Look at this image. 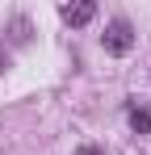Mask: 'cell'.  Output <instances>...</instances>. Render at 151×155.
I'll return each mask as SVG.
<instances>
[{
	"instance_id": "cell-1",
	"label": "cell",
	"mask_w": 151,
	"mask_h": 155,
	"mask_svg": "<svg viewBox=\"0 0 151 155\" xmlns=\"http://www.w3.org/2000/svg\"><path fill=\"white\" fill-rule=\"evenodd\" d=\"M101 46L109 54H130V46H134V25H130L126 17H113V21L105 25V34H101Z\"/></svg>"
},
{
	"instance_id": "cell-2",
	"label": "cell",
	"mask_w": 151,
	"mask_h": 155,
	"mask_svg": "<svg viewBox=\"0 0 151 155\" xmlns=\"http://www.w3.org/2000/svg\"><path fill=\"white\" fill-rule=\"evenodd\" d=\"M59 17H63L67 25H88V21L97 17V4H88V0H84V4H63Z\"/></svg>"
},
{
	"instance_id": "cell-3",
	"label": "cell",
	"mask_w": 151,
	"mask_h": 155,
	"mask_svg": "<svg viewBox=\"0 0 151 155\" xmlns=\"http://www.w3.org/2000/svg\"><path fill=\"white\" fill-rule=\"evenodd\" d=\"M130 130L134 134H151V105L130 101Z\"/></svg>"
},
{
	"instance_id": "cell-4",
	"label": "cell",
	"mask_w": 151,
	"mask_h": 155,
	"mask_svg": "<svg viewBox=\"0 0 151 155\" xmlns=\"http://www.w3.org/2000/svg\"><path fill=\"white\" fill-rule=\"evenodd\" d=\"M13 38L17 42H29V21H13Z\"/></svg>"
},
{
	"instance_id": "cell-5",
	"label": "cell",
	"mask_w": 151,
	"mask_h": 155,
	"mask_svg": "<svg viewBox=\"0 0 151 155\" xmlns=\"http://www.w3.org/2000/svg\"><path fill=\"white\" fill-rule=\"evenodd\" d=\"M76 155H105V147H97V143H84V147H80Z\"/></svg>"
},
{
	"instance_id": "cell-6",
	"label": "cell",
	"mask_w": 151,
	"mask_h": 155,
	"mask_svg": "<svg viewBox=\"0 0 151 155\" xmlns=\"http://www.w3.org/2000/svg\"><path fill=\"white\" fill-rule=\"evenodd\" d=\"M4 67H8V54H4V51H0V71H4Z\"/></svg>"
}]
</instances>
